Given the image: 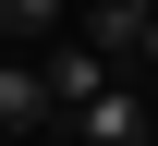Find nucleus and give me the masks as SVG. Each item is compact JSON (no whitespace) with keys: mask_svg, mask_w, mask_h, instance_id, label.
<instances>
[{"mask_svg":"<svg viewBox=\"0 0 158 146\" xmlns=\"http://www.w3.org/2000/svg\"><path fill=\"white\" fill-rule=\"evenodd\" d=\"M37 73H49V98H61V122H73V110L98 98V85H122V61H110V49H85L73 24H61V37L37 49Z\"/></svg>","mask_w":158,"mask_h":146,"instance_id":"nucleus-1","label":"nucleus"},{"mask_svg":"<svg viewBox=\"0 0 158 146\" xmlns=\"http://www.w3.org/2000/svg\"><path fill=\"white\" fill-rule=\"evenodd\" d=\"M146 12H158V0H73V37H85V49H110V61H134Z\"/></svg>","mask_w":158,"mask_h":146,"instance_id":"nucleus-2","label":"nucleus"},{"mask_svg":"<svg viewBox=\"0 0 158 146\" xmlns=\"http://www.w3.org/2000/svg\"><path fill=\"white\" fill-rule=\"evenodd\" d=\"M49 122H61L49 73H37V61H0V134H49Z\"/></svg>","mask_w":158,"mask_h":146,"instance_id":"nucleus-3","label":"nucleus"},{"mask_svg":"<svg viewBox=\"0 0 158 146\" xmlns=\"http://www.w3.org/2000/svg\"><path fill=\"white\" fill-rule=\"evenodd\" d=\"M61 134H85V146H146V110H134V85H98Z\"/></svg>","mask_w":158,"mask_h":146,"instance_id":"nucleus-4","label":"nucleus"},{"mask_svg":"<svg viewBox=\"0 0 158 146\" xmlns=\"http://www.w3.org/2000/svg\"><path fill=\"white\" fill-rule=\"evenodd\" d=\"M61 24H73V0H0V37H24V49H49Z\"/></svg>","mask_w":158,"mask_h":146,"instance_id":"nucleus-5","label":"nucleus"},{"mask_svg":"<svg viewBox=\"0 0 158 146\" xmlns=\"http://www.w3.org/2000/svg\"><path fill=\"white\" fill-rule=\"evenodd\" d=\"M134 61H146V73H158V12H146V37H134Z\"/></svg>","mask_w":158,"mask_h":146,"instance_id":"nucleus-6","label":"nucleus"}]
</instances>
